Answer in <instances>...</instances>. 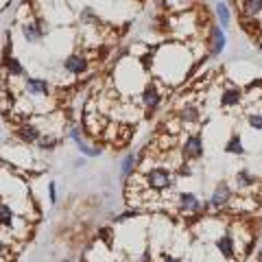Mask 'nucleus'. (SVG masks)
I'll return each instance as SVG.
<instances>
[{"label":"nucleus","mask_w":262,"mask_h":262,"mask_svg":"<svg viewBox=\"0 0 262 262\" xmlns=\"http://www.w3.org/2000/svg\"><path fill=\"white\" fill-rule=\"evenodd\" d=\"M194 61H196V55L192 53L190 44H182V42L162 44L153 53L151 77L158 83L177 85L184 79H188V72H190Z\"/></svg>","instance_id":"nucleus-1"},{"label":"nucleus","mask_w":262,"mask_h":262,"mask_svg":"<svg viewBox=\"0 0 262 262\" xmlns=\"http://www.w3.org/2000/svg\"><path fill=\"white\" fill-rule=\"evenodd\" d=\"M151 79V75L146 72L140 61L136 59H118L116 68H114V83H116L118 92L122 94H131V96H140L142 88L146 85V81Z\"/></svg>","instance_id":"nucleus-2"},{"label":"nucleus","mask_w":262,"mask_h":262,"mask_svg":"<svg viewBox=\"0 0 262 262\" xmlns=\"http://www.w3.org/2000/svg\"><path fill=\"white\" fill-rule=\"evenodd\" d=\"M48 33H51V22H48V18H42V15H35V18H31V20L20 22V35L24 42L31 46L44 42Z\"/></svg>","instance_id":"nucleus-3"},{"label":"nucleus","mask_w":262,"mask_h":262,"mask_svg":"<svg viewBox=\"0 0 262 262\" xmlns=\"http://www.w3.org/2000/svg\"><path fill=\"white\" fill-rule=\"evenodd\" d=\"M144 182L146 188L153 192H166L175 186V175L170 166H164V164H155L144 173Z\"/></svg>","instance_id":"nucleus-4"},{"label":"nucleus","mask_w":262,"mask_h":262,"mask_svg":"<svg viewBox=\"0 0 262 262\" xmlns=\"http://www.w3.org/2000/svg\"><path fill=\"white\" fill-rule=\"evenodd\" d=\"M179 153H182L184 162H196L203 160L206 155V140H203L201 131H194V134H188L184 138V142L179 144Z\"/></svg>","instance_id":"nucleus-5"},{"label":"nucleus","mask_w":262,"mask_h":262,"mask_svg":"<svg viewBox=\"0 0 262 262\" xmlns=\"http://www.w3.org/2000/svg\"><path fill=\"white\" fill-rule=\"evenodd\" d=\"M162 101H164V92L160 90L158 81L151 77L149 81H146V85L142 88V92H140V105L146 112V116H153L155 112H160Z\"/></svg>","instance_id":"nucleus-6"},{"label":"nucleus","mask_w":262,"mask_h":262,"mask_svg":"<svg viewBox=\"0 0 262 262\" xmlns=\"http://www.w3.org/2000/svg\"><path fill=\"white\" fill-rule=\"evenodd\" d=\"M68 140L75 144V149L79 151V155H83V158H88V160L103 155V146L88 142L85 140V131H83V127H79V125H72L68 129Z\"/></svg>","instance_id":"nucleus-7"},{"label":"nucleus","mask_w":262,"mask_h":262,"mask_svg":"<svg viewBox=\"0 0 262 262\" xmlns=\"http://www.w3.org/2000/svg\"><path fill=\"white\" fill-rule=\"evenodd\" d=\"M206 46L210 57H221L227 48V31L221 29L216 22H210L206 29Z\"/></svg>","instance_id":"nucleus-8"},{"label":"nucleus","mask_w":262,"mask_h":262,"mask_svg":"<svg viewBox=\"0 0 262 262\" xmlns=\"http://www.w3.org/2000/svg\"><path fill=\"white\" fill-rule=\"evenodd\" d=\"M177 212H182V214H190V216H203V212H208L210 206L208 201H201L199 196H196L194 192H179L177 194Z\"/></svg>","instance_id":"nucleus-9"},{"label":"nucleus","mask_w":262,"mask_h":262,"mask_svg":"<svg viewBox=\"0 0 262 262\" xmlns=\"http://www.w3.org/2000/svg\"><path fill=\"white\" fill-rule=\"evenodd\" d=\"M232 199H234V188L229 186V182H219L214 186V190H212V194H210L208 206L214 212H225L227 206L232 203Z\"/></svg>","instance_id":"nucleus-10"},{"label":"nucleus","mask_w":262,"mask_h":262,"mask_svg":"<svg viewBox=\"0 0 262 262\" xmlns=\"http://www.w3.org/2000/svg\"><path fill=\"white\" fill-rule=\"evenodd\" d=\"M63 72L70 77H83L85 72L90 70V57L85 53H70L68 57L63 59Z\"/></svg>","instance_id":"nucleus-11"},{"label":"nucleus","mask_w":262,"mask_h":262,"mask_svg":"<svg viewBox=\"0 0 262 262\" xmlns=\"http://www.w3.org/2000/svg\"><path fill=\"white\" fill-rule=\"evenodd\" d=\"M214 251L223 260H234L238 256V243H236L232 232H223L214 238Z\"/></svg>","instance_id":"nucleus-12"},{"label":"nucleus","mask_w":262,"mask_h":262,"mask_svg":"<svg viewBox=\"0 0 262 262\" xmlns=\"http://www.w3.org/2000/svg\"><path fill=\"white\" fill-rule=\"evenodd\" d=\"M24 92H27L33 101L35 98H48L51 96V83L44 77H27L24 79Z\"/></svg>","instance_id":"nucleus-13"},{"label":"nucleus","mask_w":262,"mask_h":262,"mask_svg":"<svg viewBox=\"0 0 262 262\" xmlns=\"http://www.w3.org/2000/svg\"><path fill=\"white\" fill-rule=\"evenodd\" d=\"M44 131L39 129L35 122H31V120H24L20 122L18 127H15V136H18V140L24 144V146H29V144H37V140L42 138Z\"/></svg>","instance_id":"nucleus-14"},{"label":"nucleus","mask_w":262,"mask_h":262,"mask_svg":"<svg viewBox=\"0 0 262 262\" xmlns=\"http://www.w3.org/2000/svg\"><path fill=\"white\" fill-rule=\"evenodd\" d=\"M243 101H245V90L241 85H227L219 96L221 107H238Z\"/></svg>","instance_id":"nucleus-15"},{"label":"nucleus","mask_w":262,"mask_h":262,"mask_svg":"<svg viewBox=\"0 0 262 262\" xmlns=\"http://www.w3.org/2000/svg\"><path fill=\"white\" fill-rule=\"evenodd\" d=\"M138 173V151H127L125 155H122L120 160V166H118V177L122 184L129 182V177Z\"/></svg>","instance_id":"nucleus-16"},{"label":"nucleus","mask_w":262,"mask_h":262,"mask_svg":"<svg viewBox=\"0 0 262 262\" xmlns=\"http://www.w3.org/2000/svg\"><path fill=\"white\" fill-rule=\"evenodd\" d=\"M234 184H236V190H241V192L253 190V186L258 184V175L253 173V170H249L247 166H243V168L236 170V175H234Z\"/></svg>","instance_id":"nucleus-17"},{"label":"nucleus","mask_w":262,"mask_h":262,"mask_svg":"<svg viewBox=\"0 0 262 262\" xmlns=\"http://www.w3.org/2000/svg\"><path fill=\"white\" fill-rule=\"evenodd\" d=\"M214 18H216V24L221 29H229L232 27V20H234V15H232V5L227 3V0H216L214 3Z\"/></svg>","instance_id":"nucleus-18"},{"label":"nucleus","mask_w":262,"mask_h":262,"mask_svg":"<svg viewBox=\"0 0 262 262\" xmlns=\"http://www.w3.org/2000/svg\"><path fill=\"white\" fill-rule=\"evenodd\" d=\"M177 118L182 125H199L201 122V107L196 103H184L182 110L177 112Z\"/></svg>","instance_id":"nucleus-19"},{"label":"nucleus","mask_w":262,"mask_h":262,"mask_svg":"<svg viewBox=\"0 0 262 262\" xmlns=\"http://www.w3.org/2000/svg\"><path fill=\"white\" fill-rule=\"evenodd\" d=\"M3 68H5V72H7V77L9 79H27V68H24V63L15 55L3 59Z\"/></svg>","instance_id":"nucleus-20"},{"label":"nucleus","mask_w":262,"mask_h":262,"mask_svg":"<svg viewBox=\"0 0 262 262\" xmlns=\"http://www.w3.org/2000/svg\"><path fill=\"white\" fill-rule=\"evenodd\" d=\"M79 22L83 24L85 29H101L103 27L101 15H98L96 9H92V7H83V9L79 11Z\"/></svg>","instance_id":"nucleus-21"},{"label":"nucleus","mask_w":262,"mask_h":262,"mask_svg":"<svg viewBox=\"0 0 262 262\" xmlns=\"http://www.w3.org/2000/svg\"><path fill=\"white\" fill-rule=\"evenodd\" d=\"M15 219H18V214H15V208L11 206L9 201H0V227L9 229V232H11Z\"/></svg>","instance_id":"nucleus-22"},{"label":"nucleus","mask_w":262,"mask_h":262,"mask_svg":"<svg viewBox=\"0 0 262 262\" xmlns=\"http://www.w3.org/2000/svg\"><path fill=\"white\" fill-rule=\"evenodd\" d=\"M223 151H225L227 155H236V158H243V155L247 153V149H245V142H243V136H241V134H232V136L227 138Z\"/></svg>","instance_id":"nucleus-23"},{"label":"nucleus","mask_w":262,"mask_h":262,"mask_svg":"<svg viewBox=\"0 0 262 262\" xmlns=\"http://www.w3.org/2000/svg\"><path fill=\"white\" fill-rule=\"evenodd\" d=\"M243 18H260L262 15V0H238Z\"/></svg>","instance_id":"nucleus-24"},{"label":"nucleus","mask_w":262,"mask_h":262,"mask_svg":"<svg viewBox=\"0 0 262 262\" xmlns=\"http://www.w3.org/2000/svg\"><path fill=\"white\" fill-rule=\"evenodd\" d=\"M96 241L105 245L107 249L114 247V243H116V232H114V227L112 225H101L96 229Z\"/></svg>","instance_id":"nucleus-25"},{"label":"nucleus","mask_w":262,"mask_h":262,"mask_svg":"<svg viewBox=\"0 0 262 262\" xmlns=\"http://www.w3.org/2000/svg\"><path fill=\"white\" fill-rule=\"evenodd\" d=\"M57 144H59V136H55V134H42V138L37 140V149L51 153V151L57 149Z\"/></svg>","instance_id":"nucleus-26"},{"label":"nucleus","mask_w":262,"mask_h":262,"mask_svg":"<svg viewBox=\"0 0 262 262\" xmlns=\"http://www.w3.org/2000/svg\"><path fill=\"white\" fill-rule=\"evenodd\" d=\"M142 214V210H138V208H129V210H125V212H120V214H116L114 216V223H127V221H136L138 216Z\"/></svg>","instance_id":"nucleus-27"},{"label":"nucleus","mask_w":262,"mask_h":262,"mask_svg":"<svg viewBox=\"0 0 262 262\" xmlns=\"http://www.w3.org/2000/svg\"><path fill=\"white\" fill-rule=\"evenodd\" d=\"M247 125H249L251 131L262 134V112H249L247 114Z\"/></svg>","instance_id":"nucleus-28"},{"label":"nucleus","mask_w":262,"mask_h":262,"mask_svg":"<svg viewBox=\"0 0 262 262\" xmlns=\"http://www.w3.org/2000/svg\"><path fill=\"white\" fill-rule=\"evenodd\" d=\"M166 5L170 7L173 11H188V7H190V0H166Z\"/></svg>","instance_id":"nucleus-29"},{"label":"nucleus","mask_w":262,"mask_h":262,"mask_svg":"<svg viewBox=\"0 0 262 262\" xmlns=\"http://www.w3.org/2000/svg\"><path fill=\"white\" fill-rule=\"evenodd\" d=\"M48 203H51V206H55L57 201H59V194H57V182H48Z\"/></svg>","instance_id":"nucleus-30"},{"label":"nucleus","mask_w":262,"mask_h":262,"mask_svg":"<svg viewBox=\"0 0 262 262\" xmlns=\"http://www.w3.org/2000/svg\"><path fill=\"white\" fill-rule=\"evenodd\" d=\"M136 262H153V251H151V245H146V247L138 253Z\"/></svg>","instance_id":"nucleus-31"},{"label":"nucleus","mask_w":262,"mask_h":262,"mask_svg":"<svg viewBox=\"0 0 262 262\" xmlns=\"http://www.w3.org/2000/svg\"><path fill=\"white\" fill-rule=\"evenodd\" d=\"M177 177H192V166L188 162H182L177 166Z\"/></svg>","instance_id":"nucleus-32"},{"label":"nucleus","mask_w":262,"mask_h":262,"mask_svg":"<svg viewBox=\"0 0 262 262\" xmlns=\"http://www.w3.org/2000/svg\"><path fill=\"white\" fill-rule=\"evenodd\" d=\"M160 262H184L179 256H173V253H168V251H162L160 253Z\"/></svg>","instance_id":"nucleus-33"},{"label":"nucleus","mask_w":262,"mask_h":262,"mask_svg":"<svg viewBox=\"0 0 262 262\" xmlns=\"http://www.w3.org/2000/svg\"><path fill=\"white\" fill-rule=\"evenodd\" d=\"M13 55V42H11V37L5 42V48H3V59H7V57H11Z\"/></svg>","instance_id":"nucleus-34"},{"label":"nucleus","mask_w":262,"mask_h":262,"mask_svg":"<svg viewBox=\"0 0 262 262\" xmlns=\"http://www.w3.org/2000/svg\"><path fill=\"white\" fill-rule=\"evenodd\" d=\"M107 55H110V46H101V48L96 51V57H98V59H105Z\"/></svg>","instance_id":"nucleus-35"},{"label":"nucleus","mask_w":262,"mask_h":262,"mask_svg":"<svg viewBox=\"0 0 262 262\" xmlns=\"http://www.w3.org/2000/svg\"><path fill=\"white\" fill-rule=\"evenodd\" d=\"M85 164H88V158H83V155H81V158H77L75 162H72V166H75V168H83Z\"/></svg>","instance_id":"nucleus-36"},{"label":"nucleus","mask_w":262,"mask_h":262,"mask_svg":"<svg viewBox=\"0 0 262 262\" xmlns=\"http://www.w3.org/2000/svg\"><path fill=\"white\" fill-rule=\"evenodd\" d=\"M258 51H260V55H262V39H260V42H258Z\"/></svg>","instance_id":"nucleus-37"},{"label":"nucleus","mask_w":262,"mask_h":262,"mask_svg":"<svg viewBox=\"0 0 262 262\" xmlns=\"http://www.w3.org/2000/svg\"><path fill=\"white\" fill-rule=\"evenodd\" d=\"M61 262H72V260H70V258H63V260H61Z\"/></svg>","instance_id":"nucleus-38"}]
</instances>
